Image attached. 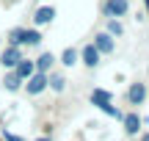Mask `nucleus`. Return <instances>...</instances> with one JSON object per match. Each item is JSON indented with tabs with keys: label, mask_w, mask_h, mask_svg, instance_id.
Instances as JSON below:
<instances>
[{
	"label": "nucleus",
	"mask_w": 149,
	"mask_h": 141,
	"mask_svg": "<svg viewBox=\"0 0 149 141\" xmlns=\"http://www.w3.org/2000/svg\"><path fill=\"white\" fill-rule=\"evenodd\" d=\"M91 103H94L97 108L102 111V114H108V116H116V119H122L119 108H113V103H111V94H108V91H102V89H94V91H91Z\"/></svg>",
	"instance_id": "obj_1"
},
{
	"label": "nucleus",
	"mask_w": 149,
	"mask_h": 141,
	"mask_svg": "<svg viewBox=\"0 0 149 141\" xmlns=\"http://www.w3.org/2000/svg\"><path fill=\"white\" fill-rule=\"evenodd\" d=\"M8 36H11V47H17V44H39L42 42L39 31H22V28H14Z\"/></svg>",
	"instance_id": "obj_2"
},
{
	"label": "nucleus",
	"mask_w": 149,
	"mask_h": 141,
	"mask_svg": "<svg viewBox=\"0 0 149 141\" xmlns=\"http://www.w3.org/2000/svg\"><path fill=\"white\" fill-rule=\"evenodd\" d=\"M47 89V75H42V72H36V75L28 77V94H39Z\"/></svg>",
	"instance_id": "obj_3"
},
{
	"label": "nucleus",
	"mask_w": 149,
	"mask_h": 141,
	"mask_svg": "<svg viewBox=\"0 0 149 141\" xmlns=\"http://www.w3.org/2000/svg\"><path fill=\"white\" fill-rule=\"evenodd\" d=\"M105 14L108 17H122V14H127V0H108V3H105Z\"/></svg>",
	"instance_id": "obj_4"
},
{
	"label": "nucleus",
	"mask_w": 149,
	"mask_h": 141,
	"mask_svg": "<svg viewBox=\"0 0 149 141\" xmlns=\"http://www.w3.org/2000/svg\"><path fill=\"white\" fill-rule=\"evenodd\" d=\"M127 97H130V103H133V105H141V103L146 100L144 83H133V86H130V91H127Z\"/></svg>",
	"instance_id": "obj_5"
},
{
	"label": "nucleus",
	"mask_w": 149,
	"mask_h": 141,
	"mask_svg": "<svg viewBox=\"0 0 149 141\" xmlns=\"http://www.w3.org/2000/svg\"><path fill=\"white\" fill-rule=\"evenodd\" d=\"M14 75L19 77V80H22V77H31V75H36V66H33L31 61L19 58V61H17V72H14Z\"/></svg>",
	"instance_id": "obj_6"
},
{
	"label": "nucleus",
	"mask_w": 149,
	"mask_h": 141,
	"mask_svg": "<svg viewBox=\"0 0 149 141\" xmlns=\"http://www.w3.org/2000/svg\"><path fill=\"white\" fill-rule=\"evenodd\" d=\"M94 47H97V53H113V39L108 36V33H100L97 42H94Z\"/></svg>",
	"instance_id": "obj_7"
},
{
	"label": "nucleus",
	"mask_w": 149,
	"mask_h": 141,
	"mask_svg": "<svg viewBox=\"0 0 149 141\" xmlns=\"http://www.w3.org/2000/svg\"><path fill=\"white\" fill-rule=\"evenodd\" d=\"M0 61H3V66H17V61H19V47H6Z\"/></svg>",
	"instance_id": "obj_8"
},
{
	"label": "nucleus",
	"mask_w": 149,
	"mask_h": 141,
	"mask_svg": "<svg viewBox=\"0 0 149 141\" xmlns=\"http://www.w3.org/2000/svg\"><path fill=\"white\" fill-rule=\"evenodd\" d=\"M138 127H141V116L138 114H127V116H124V130H127L130 136H135Z\"/></svg>",
	"instance_id": "obj_9"
},
{
	"label": "nucleus",
	"mask_w": 149,
	"mask_h": 141,
	"mask_svg": "<svg viewBox=\"0 0 149 141\" xmlns=\"http://www.w3.org/2000/svg\"><path fill=\"white\" fill-rule=\"evenodd\" d=\"M83 64H88V66H97V64H100V53H97L94 44L83 47Z\"/></svg>",
	"instance_id": "obj_10"
},
{
	"label": "nucleus",
	"mask_w": 149,
	"mask_h": 141,
	"mask_svg": "<svg viewBox=\"0 0 149 141\" xmlns=\"http://www.w3.org/2000/svg\"><path fill=\"white\" fill-rule=\"evenodd\" d=\"M53 17H55V8H53V6H44V8L36 11V17H33V20H36L39 25H44V22H53Z\"/></svg>",
	"instance_id": "obj_11"
},
{
	"label": "nucleus",
	"mask_w": 149,
	"mask_h": 141,
	"mask_svg": "<svg viewBox=\"0 0 149 141\" xmlns=\"http://www.w3.org/2000/svg\"><path fill=\"white\" fill-rule=\"evenodd\" d=\"M53 61H55V58H53V53H44L42 58H39V64H36V69H39V72H42V75H44V72H47L50 66H53Z\"/></svg>",
	"instance_id": "obj_12"
},
{
	"label": "nucleus",
	"mask_w": 149,
	"mask_h": 141,
	"mask_svg": "<svg viewBox=\"0 0 149 141\" xmlns=\"http://www.w3.org/2000/svg\"><path fill=\"white\" fill-rule=\"evenodd\" d=\"M3 86L8 89V91H17V89H19V77H17V75H8V77L3 80Z\"/></svg>",
	"instance_id": "obj_13"
},
{
	"label": "nucleus",
	"mask_w": 149,
	"mask_h": 141,
	"mask_svg": "<svg viewBox=\"0 0 149 141\" xmlns=\"http://www.w3.org/2000/svg\"><path fill=\"white\" fill-rule=\"evenodd\" d=\"M61 58H64V64H66V66H72V64H77V53H74L72 47H69V50H64V55H61Z\"/></svg>",
	"instance_id": "obj_14"
},
{
	"label": "nucleus",
	"mask_w": 149,
	"mask_h": 141,
	"mask_svg": "<svg viewBox=\"0 0 149 141\" xmlns=\"http://www.w3.org/2000/svg\"><path fill=\"white\" fill-rule=\"evenodd\" d=\"M113 33H116V36H122V33H124V28L119 25L116 20H111V25H108V36H113Z\"/></svg>",
	"instance_id": "obj_15"
},
{
	"label": "nucleus",
	"mask_w": 149,
	"mask_h": 141,
	"mask_svg": "<svg viewBox=\"0 0 149 141\" xmlns=\"http://www.w3.org/2000/svg\"><path fill=\"white\" fill-rule=\"evenodd\" d=\"M64 77H61V75H53V89H55V91H64Z\"/></svg>",
	"instance_id": "obj_16"
},
{
	"label": "nucleus",
	"mask_w": 149,
	"mask_h": 141,
	"mask_svg": "<svg viewBox=\"0 0 149 141\" xmlns=\"http://www.w3.org/2000/svg\"><path fill=\"white\" fill-rule=\"evenodd\" d=\"M6 141H22V138H17V136H11V133H6Z\"/></svg>",
	"instance_id": "obj_17"
},
{
	"label": "nucleus",
	"mask_w": 149,
	"mask_h": 141,
	"mask_svg": "<svg viewBox=\"0 0 149 141\" xmlns=\"http://www.w3.org/2000/svg\"><path fill=\"white\" fill-rule=\"evenodd\" d=\"M39 141H50V138H39Z\"/></svg>",
	"instance_id": "obj_18"
},
{
	"label": "nucleus",
	"mask_w": 149,
	"mask_h": 141,
	"mask_svg": "<svg viewBox=\"0 0 149 141\" xmlns=\"http://www.w3.org/2000/svg\"><path fill=\"white\" fill-rule=\"evenodd\" d=\"M144 141H149V136H144Z\"/></svg>",
	"instance_id": "obj_19"
}]
</instances>
